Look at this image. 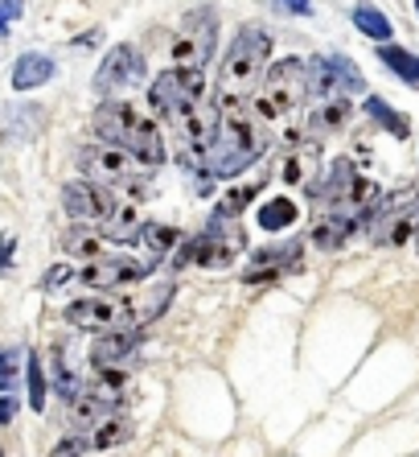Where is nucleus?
<instances>
[{
	"mask_svg": "<svg viewBox=\"0 0 419 457\" xmlns=\"http://www.w3.org/2000/svg\"><path fill=\"white\" fill-rule=\"evenodd\" d=\"M267 54H272V33L263 25H242L234 33L231 50L218 66V104L222 112L242 107L247 99L259 91L263 75H267Z\"/></svg>",
	"mask_w": 419,
	"mask_h": 457,
	"instance_id": "nucleus-1",
	"label": "nucleus"
},
{
	"mask_svg": "<svg viewBox=\"0 0 419 457\" xmlns=\"http://www.w3.org/2000/svg\"><path fill=\"white\" fill-rule=\"evenodd\" d=\"M168 297H173V285H160L148 297H83L70 301L62 309V318L78 330H140L157 313H165Z\"/></svg>",
	"mask_w": 419,
	"mask_h": 457,
	"instance_id": "nucleus-2",
	"label": "nucleus"
},
{
	"mask_svg": "<svg viewBox=\"0 0 419 457\" xmlns=\"http://www.w3.org/2000/svg\"><path fill=\"white\" fill-rule=\"evenodd\" d=\"M91 128L103 145H116V149L132 153L144 170H157L160 161H165L160 128L152 124V120H144L136 107L124 104V99H103L99 112H94V120H91Z\"/></svg>",
	"mask_w": 419,
	"mask_h": 457,
	"instance_id": "nucleus-3",
	"label": "nucleus"
},
{
	"mask_svg": "<svg viewBox=\"0 0 419 457\" xmlns=\"http://www.w3.org/2000/svg\"><path fill=\"white\" fill-rule=\"evenodd\" d=\"M267 149V140H263V128L255 124L242 107H231V112H222V128L214 145L201 153L206 161V173L210 178H234V173L251 170L255 161L263 157Z\"/></svg>",
	"mask_w": 419,
	"mask_h": 457,
	"instance_id": "nucleus-4",
	"label": "nucleus"
},
{
	"mask_svg": "<svg viewBox=\"0 0 419 457\" xmlns=\"http://www.w3.org/2000/svg\"><path fill=\"white\" fill-rule=\"evenodd\" d=\"M304 99H308V62H300V58H280V62L267 66V75H263V83H259L255 116L275 124V120L292 116Z\"/></svg>",
	"mask_w": 419,
	"mask_h": 457,
	"instance_id": "nucleus-5",
	"label": "nucleus"
},
{
	"mask_svg": "<svg viewBox=\"0 0 419 457\" xmlns=\"http://www.w3.org/2000/svg\"><path fill=\"white\" fill-rule=\"evenodd\" d=\"M201 99H206V79H201V71H181V66H173V71H160V79H152V87H148L152 112H160L165 120H177V124Z\"/></svg>",
	"mask_w": 419,
	"mask_h": 457,
	"instance_id": "nucleus-6",
	"label": "nucleus"
},
{
	"mask_svg": "<svg viewBox=\"0 0 419 457\" xmlns=\"http://www.w3.org/2000/svg\"><path fill=\"white\" fill-rule=\"evenodd\" d=\"M242 247H247V235L239 231V227H226L222 231V223H210L201 235H193L189 244H181L177 252V268H226L234 264L242 255Z\"/></svg>",
	"mask_w": 419,
	"mask_h": 457,
	"instance_id": "nucleus-7",
	"label": "nucleus"
},
{
	"mask_svg": "<svg viewBox=\"0 0 419 457\" xmlns=\"http://www.w3.org/2000/svg\"><path fill=\"white\" fill-rule=\"evenodd\" d=\"M218 46V17L214 9H198L181 21V33L173 37V62L181 71H206Z\"/></svg>",
	"mask_w": 419,
	"mask_h": 457,
	"instance_id": "nucleus-8",
	"label": "nucleus"
},
{
	"mask_svg": "<svg viewBox=\"0 0 419 457\" xmlns=\"http://www.w3.org/2000/svg\"><path fill=\"white\" fill-rule=\"evenodd\" d=\"M78 170L86 173V181H99V186H136L140 181V165L132 153H124V149H116V145H83L78 149Z\"/></svg>",
	"mask_w": 419,
	"mask_h": 457,
	"instance_id": "nucleus-9",
	"label": "nucleus"
},
{
	"mask_svg": "<svg viewBox=\"0 0 419 457\" xmlns=\"http://www.w3.org/2000/svg\"><path fill=\"white\" fill-rule=\"evenodd\" d=\"M362 91V75L349 62L346 54H321L308 62V96L316 99H337V96H354Z\"/></svg>",
	"mask_w": 419,
	"mask_h": 457,
	"instance_id": "nucleus-10",
	"label": "nucleus"
},
{
	"mask_svg": "<svg viewBox=\"0 0 419 457\" xmlns=\"http://www.w3.org/2000/svg\"><path fill=\"white\" fill-rule=\"evenodd\" d=\"M148 66H144V54L136 46H111L103 58V66L94 71V91L99 96H119V91H132L136 83H144Z\"/></svg>",
	"mask_w": 419,
	"mask_h": 457,
	"instance_id": "nucleus-11",
	"label": "nucleus"
},
{
	"mask_svg": "<svg viewBox=\"0 0 419 457\" xmlns=\"http://www.w3.org/2000/svg\"><path fill=\"white\" fill-rule=\"evenodd\" d=\"M62 206L74 223L103 227L119 211V198L111 194V186H99V181H70V186H62Z\"/></svg>",
	"mask_w": 419,
	"mask_h": 457,
	"instance_id": "nucleus-12",
	"label": "nucleus"
},
{
	"mask_svg": "<svg viewBox=\"0 0 419 457\" xmlns=\"http://www.w3.org/2000/svg\"><path fill=\"white\" fill-rule=\"evenodd\" d=\"M152 268L148 260H132V255H99V260H91V264L78 272V280H83L86 288H99V293H111V288H127L136 285V280L152 277Z\"/></svg>",
	"mask_w": 419,
	"mask_h": 457,
	"instance_id": "nucleus-13",
	"label": "nucleus"
},
{
	"mask_svg": "<svg viewBox=\"0 0 419 457\" xmlns=\"http://www.w3.org/2000/svg\"><path fill=\"white\" fill-rule=\"evenodd\" d=\"M419 235V194L398 198V203H382V211L374 214V244L398 247Z\"/></svg>",
	"mask_w": 419,
	"mask_h": 457,
	"instance_id": "nucleus-14",
	"label": "nucleus"
},
{
	"mask_svg": "<svg viewBox=\"0 0 419 457\" xmlns=\"http://www.w3.org/2000/svg\"><path fill=\"white\" fill-rule=\"evenodd\" d=\"M304 264V247L296 244H275V247H263V252L251 255V264L242 268V285H272V280L288 277L296 268Z\"/></svg>",
	"mask_w": 419,
	"mask_h": 457,
	"instance_id": "nucleus-15",
	"label": "nucleus"
},
{
	"mask_svg": "<svg viewBox=\"0 0 419 457\" xmlns=\"http://www.w3.org/2000/svg\"><path fill=\"white\" fill-rule=\"evenodd\" d=\"M127 387H132V379H127L124 367H94L83 392L94 404H103L107 412H119V404L127 400Z\"/></svg>",
	"mask_w": 419,
	"mask_h": 457,
	"instance_id": "nucleus-16",
	"label": "nucleus"
},
{
	"mask_svg": "<svg viewBox=\"0 0 419 457\" xmlns=\"http://www.w3.org/2000/svg\"><path fill=\"white\" fill-rule=\"evenodd\" d=\"M136 346H140V330H107L94 338L91 362L94 367H124Z\"/></svg>",
	"mask_w": 419,
	"mask_h": 457,
	"instance_id": "nucleus-17",
	"label": "nucleus"
},
{
	"mask_svg": "<svg viewBox=\"0 0 419 457\" xmlns=\"http://www.w3.org/2000/svg\"><path fill=\"white\" fill-rule=\"evenodd\" d=\"M53 58L50 54H21L12 62V91H33V87H45L53 79Z\"/></svg>",
	"mask_w": 419,
	"mask_h": 457,
	"instance_id": "nucleus-18",
	"label": "nucleus"
},
{
	"mask_svg": "<svg viewBox=\"0 0 419 457\" xmlns=\"http://www.w3.org/2000/svg\"><path fill=\"white\" fill-rule=\"evenodd\" d=\"M349 116H354V107H349L346 96L321 99V107L308 116V132H313V137H333V132H341V128L349 124Z\"/></svg>",
	"mask_w": 419,
	"mask_h": 457,
	"instance_id": "nucleus-19",
	"label": "nucleus"
},
{
	"mask_svg": "<svg viewBox=\"0 0 419 457\" xmlns=\"http://www.w3.org/2000/svg\"><path fill=\"white\" fill-rule=\"evenodd\" d=\"M316 161H321V153H316L313 140L300 145V149H292V157L283 161V181H288V186H313L316 173L325 170V165H316Z\"/></svg>",
	"mask_w": 419,
	"mask_h": 457,
	"instance_id": "nucleus-20",
	"label": "nucleus"
},
{
	"mask_svg": "<svg viewBox=\"0 0 419 457\" xmlns=\"http://www.w3.org/2000/svg\"><path fill=\"white\" fill-rule=\"evenodd\" d=\"M86 445L91 449H116V445H124L127 436H132V420L127 416H119V412H107L103 420L94 428H86Z\"/></svg>",
	"mask_w": 419,
	"mask_h": 457,
	"instance_id": "nucleus-21",
	"label": "nucleus"
},
{
	"mask_svg": "<svg viewBox=\"0 0 419 457\" xmlns=\"http://www.w3.org/2000/svg\"><path fill=\"white\" fill-rule=\"evenodd\" d=\"M62 247L70 255H78V260H99L103 235H99V227H94V223H74L70 231L62 235Z\"/></svg>",
	"mask_w": 419,
	"mask_h": 457,
	"instance_id": "nucleus-22",
	"label": "nucleus"
},
{
	"mask_svg": "<svg viewBox=\"0 0 419 457\" xmlns=\"http://www.w3.org/2000/svg\"><path fill=\"white\" fill-rule=\"evenodd\" d=\"M140 227H144V223L136 219V211L119 203V211L111 214L103 227H99V235H103V239H111V244H132V239H140Z\"/></svg>",
	"mask_w": 419,
	"mask_h": 457,
	"instance_id": "nucleus-23",
	"label": "nucleus"
},
{
	"mask_svg": "<svg viewBox=\"0 0 419 457\" xmlns=\"http://www.w3.org/2000/svg\"><path fill=\"white\" fill-rule=\"evenodd\" d=\"M300 219L292 198H267L259 206V231H288V227Z\"/></svg>",
	"mask_w": 419,
	"mask_h": 457,
	"instance_id": "nucleus-24",
	"label": "nucleus"
},
{
	"mask_svg": "<svg viewBox=\"0 0 419 457\" xmlns=\"http://www.w3.org/2000/svg\"><path fill=\"white\" fill-rule=\"evenodd\" d=\"M378 58H382L387 71H395L398 79H407V83L419 87V58L411 50H403V46H378Z\"/></svg>",
	"mask_w": 419,
	"mask_h": 457,
	"instance_id": "nucleus-25",
	"label": "nucleus"
},
{
	"mask_svg": "<svg viewBox=\"0 0 419 457\" xmlns=\"http://www.w3.org/2000/svg\"><path fill=\"white\" fill-rule=\"evenodd\" d=\"M354 25L366 33V37H374L378 46H387L390 33H395V29H390V21H387V12H378L374 4H357V9H354Z\"/></svg>",
	"mask_w": 419,
	"mask_h": 457,
	"instance_id": "nucleus-26",
	"label": "nucleus"
},
{
	"mask_svg": "<svg viewBox=\"0 0 419 457\" xmlns=\"http://www.w3.org/2000/svg\"><path fill=\"white\" fill-rule=\"evenodd\" d=\"M140 239H144V247L152 255H168L173 247H177V227H160V223H144L140 227Z\"/></svg>",
	"mask_w": 419,
	"mask_h": 457,
	"instance_id": "nucleus-27",
	"label": "nucleus"
},
{
	"mask_svg": "<svg viewBox=\"0 0 419 457\" xmlns=\"http://www.w3.org/2000/svg\"><path fill=\"white\" fill-rule=\"evenodd\" d=\"M366 116L374 120V124H382V128H387V132H395L398 140L407 137V120L398 116V112H390V107L382 104V99H366Z\"/></svg>",
	"mask_w": 419,
	"mask_h": 457,
	"instance_id": "nucleus-28",
	"label": "nucleus"
},
{
	"mask_svg": "<svg viewBox=\"0 0 419 457\" xmlns=\"http://www.w3.org/2000/svg\"><path fill=\"white\" fill-rule=\"evenodd\" d=\"M255 194H259V186H242V190H231L226 198H222L218 211H214V223H222V219H234V214H242Z\"/></svg>",
	"mask_w": 419,
	"mask_h": 457,
	"instance_id": "nucleus-29",
	"label": "nucleus"
},
{
	"mask_svg": "<svg viewBox=\"0 0 419 457\" xmlns=\"http://www.w3.org/2000/svg\"><path fill=\"white\" fill-rule=\"evenodd\" d=\"M25 375H29V408L33 412H45V375H42V359L37 354H29Z\"/></svg>",
	"mask_w": 419,
	"mask_h": 457,
	"instance_id": "nucleus-30",
	"label": "nucleus"
},
{
	"mask_svg": "<svg viewBox=\"0 0 419 457\" xmlns=\"http://www.w3.org/2000/svg\"><path fill=\"white\" fill-rule=\"evenodd\" d=\"M21 379V354L17 351H0V392H12Z\"/></svg>",
	"mask_w": 419,
	"mask_h": 457,
	"instance_id": "nucleus-31",
	"label": "nucleus"
},
{
	"mask_svg": "<svg viewBox=\"0 0 419 457\" xmlns=\"http://www.w3.org/2000/svg\"><path fill=\"white\" fill-rule=\"evenodd\" d=\"M25 0H0V33H9L12 21H21Z\"/></svg>",
	"mask_w": 419,
	"mask_h": 457,
	"instance_id": "nucleus-32",
	"label": "nucleus"
},
{
	"mask_svg": "<svg viewBox=\"0 0 419 457\" xmlns=\"http://www.w3.org/2000/svg\"><path fill=\"white\" fill-rule=\"evenodd\" d=\"M86 436H66L62 445H53V453L50 457H86Z\"/></svg>",
	"mask_w": 419,
	"mask_h": 457,
	"instance_id": "nucleus-33",
	"label": "nucleus"
},
{
	"mask_svg": "<svg viewBox=\"0 0 419 457\" xmlns=\"http://www.w3.org/2000/svg\"><path fill=\"white\" fill-rule=\"evenodd\" d=\"M74 277H78V272H74L70 264H58L50 277H45V288H58V285H66V280H74Z\"/></svg>",
	"mask_w": 419,
	"mask_h": 457,
	"instance_id": "nucleus-34",
	"label": "nucleus"
},
{
	"mask_svg": "<svg viewBox=\"0 0 419 457\" xmlns=\"http://www.w3.org/2000/svg\"><path fill=\"white\" fill-rule=\"evenodd\" d=\"M280 9H288V12H300V17H308L313 12V0H275Z\"/></svg>",
	"mask_w": 419,
	"mask_h": 457,
	"instance_id": "nucleus-35",
	"label": "nucleus"
},
{
	"mask_svg": "<svg viewBox=\"0 0 419 457\" xmlns=\"http://www.w3.org/2000/svg\"><path fill=\"white\" fill-rule=\"evenodd\" d=\"M12 252H17V239H12V235H0V268L12 260Z\"/></svg>",
	"mask_w": 419,
	"mask_h": 457,
	"instance_id": "nucleus-36",
	"label": "nucleus"
},
{
	"mask_svg": "<svg viewBox=\"0 0 419 457\" xmlns=\"http://www.w3.org/2000/svg\"><path fill=\"white\" fill-rule=\"evenodd\" d=\"M12 416H17V400H12V395H0V425H9Z\"/></svg>",
	"mask_w": 419,
	"mask_h": 457,
	"instance_id": "nucleus-37",
	"label": "nucleus"
},
{
	"mask_svg": "<svg viewBox=\"0 0 419 457\" xmlns=\"http://www.w3.org/2000/svg\"><path fill=\"white\" fill-rule=\"evenodd\" d=\"M415 12H419V0H415Z\"/></svg>",
	"mask_w": 419,
	"mask_h": 457,
	"instance_id": "nucleus-38",
	"label": "nucleus"
},
{
	"mask_svg": "<svg viewBox=\"0 0 419 457\" xmlns=\"http://www.w3.org/2000/svg\"><path fill=\"white\" fill-rule=\"evenodd\" d=\"M0 457H4V449H0Z\"/></svg>",
	"mask_w": 419,
	"mask_h": 457,
	"instance_id": "nucleus-39",
	"label": "nucleus"
},
{
	"mask_svg": "<svg viewBox=\"0 0 419 457\" xmlns=\"http://www.w3.org/2000/svg\"><path fill=\"white\" fill-rule=\"evenodd\" d=\"M415 244H419V235H415Z\"/></svg>",
	"mask_w": 419,
	"mask_h": 457,
	"instance_id": "nucleus-40",
	"label": "nucleus"
}]
</instances>
